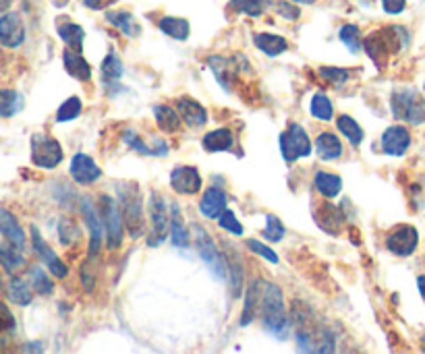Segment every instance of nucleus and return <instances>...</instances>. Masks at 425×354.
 I'll return each mask as SVG.
<instances>
[{"mask_svg":"<svg viewBox=\"0 0 425 354\" xmlns=\"http://www.w3.org/2000/svg\"><path fill=\"white\" fill-rule=\"evenodd\" d=\"M259 313H261V321L263 328L276 336V338H286L288 332V315H286V307H284V296L282 290L272 284V282H263L261 284V300H259Z\"/></svg>","mask_w":425,"mask_h":354,"instance_id":"f257e3e1","label":"nucleus"},{"mask_svg":"<svg viewBox=\"0 0 425 354\" xmlns=\"http://www.w3.org/2000/svg\"><path fill=\"white\" fill-rule=\"evenodd\" d=\"M116 197L121 216L125 222L127 232L131 239H139L146 230V216H144V193L135 182H118Z\"/></svg>","mask_w":425,"mask_h":354,"instance_id":"f03ea898","label":"nucleus"},{"mask_svg":"<svg viewBox=\"0 0 425 354\" xmlns=\"http://www.w3.org/2000/svg\"><path fill=\"white\" fill-rule=\"evenodd\" d=\"M407 40H409V35L403 27H388V29L373 31L371 35H367L363 40V50L378 67H384L386 58L390 54H396L407 44Z\"/></svg>","mask_w":425,"mask_h":354,"instance_id":"7ed1b4c3","label":"nucleus"},{"mask_svg":"<svg viewBox=\"0 0 425 354\" xmlns=\"http://www.w3.org/2000/svg\"><path fill=\"white\" fill-rule=\"evenodd\" d=\"M390 106L396 120L411 124L425 122V99L415 89H396L390 97Z\"/></svg>","mask_w":425,"mask_h":354,"instance_id":"20e7f679","label":"nucleus"},{"mask_svg":"<svg viewBox=\"0 0 425 354\" xmlns=\"http://www.w3.org/2000/svg\"><path fill=\"white\" fill-rule=\"evenodd\" d=\"M98 207H100V214H102V220H104L108 249L114 251V249H118L123 245V232H125V222H123V216H121V207L110 195H100Z\"/></svg>","mask_w":425,"mask_h":354,"instance_id":"39448f33","label":"nucleus"},{"mask_svg":"<svg viewBox=\"0 0 425 354\" xmlns=\"http://www.w3.org/2000/svg\"><path fill=\"white\" fill-rule=\"evenodd\" d=\"M280 154L286 162H295V160L307 158L311 154V139L301 124L293 122L280 135Z\"/></svg>","mask_w":425,"mask_h":354,"instance_id":"423d86ee","label":"nucleus"},{"mask_svg":"<svg viewBox=\"0 0 425 354\" xmlns=\"http://www.w3.org/2000/svg\"><path fill=\"white\" fill-rule=\"evenodd\" d=\"M31 162L38 168L52 170L63 162V147L50 135H33L31 137Z\"/></svg>","mask_w":425,"mask_h":354,"instance_id":"0eeeda50","label":"nucleus"},{"mask_svg":"<svg viewBox=\"0 0 425 354\" xmlns=\"http://www.w3.org/2000/svg\"><path fill=\"white\" fill-rule=\"evenodd\" d=\"M191 232H193V241H195V247H197L199 257L208 264V267L212 269V273H214L216 277L224 280V275H226V266H224V259H222L220 251L216 249L212 236L206 232L203 226H197V224L191 226Z\"/></svg>","mask_w":425,"mask_h":354,"instance_id":"6e6552de","label":"nucleus"},{"mask_svg":"<svg viewBox=\"0 0 425 354\" xmlns=\"http://www.w3.org/2000/svg\"><path fill=\"white\" fill-rule=\"evenodd\" d=\"M82 216H84L85 224L89 228V253H87V259H95L100 255V249H102V241H104V234H106V228H104V220H102V214H100V207L89 199L84 197L82 199Z\"/></svg>","mask_w":425,"mask_h":354,"instance_id":"1a4fd4ad","label":"nucleus"},{"mask_svg":"<svg viewBox=\"0 0 425 354\" xmlns=\"http://www.w3.org/2000/svg\"><path fill=\"white\" fill-rule=\"evenodd\" d=\"M150 218H152V239L148 241V245L156 247V245H160L167 239L170 226V214L169 207H167V199L158 191L150 193Z\"/></svg>","mask_w":425,"mask_h":354,"instance_id":"9d476101","label":"nucleus"},{"mask_svg":"<svg viewBox=\"0 0 425 354\" xmlns=\"http://www.w3.org/2000/svg\"><path fill=\"white\" fill-rule=\"evenodd\" d=\"M419 245V232L417 228L409 226V224H401L396 226L388 236H386V249L392 253V255H399V257H409L415 253Z\"/></svg>","mask_w":425,"mask_h":354,"instance_id":"9b49d317","label":"nucleus"},{"mask_svg":"<svg viewBox=\"0 0 425 354\" xmlns=\"http://www.w3.org/2000/svg\"><path fill=\"white\" fill-rule=\"evenodd\" d=\"M31 247L33 251L38 253V257L44 262V266L48 267V271L54 275V277H67L69 269L67 266L59 259V255L48 247V243L44 241V236L40 234V230L36 226H31Z\"/></svg>","mask_w":425,"mask_h":354,"instance_id":"f8f14e48","label":"nucleus"},{"mask_svg":"<svg viewBox=\"0 0 425 354\" xmlns=\"http://www.w3.org/2000/svg\"><path fill=\"white\" fill-rule=\"evenodd\" d=\"M25 42V25L19 13H4L0 17V44L4 48H19Z\"/></svg>","mask_w":425,"mask_h":354,"instance_id":"ddd939ff","label":"nucleus"},{"mask_svg":"<svg viewBox=\"0 0 425 354\" xmlns=\"http://www.w3.org/2000/svg\"><path fill=\"white\" fill-rule=\"evenodd\" d=\"M411 145V133L403 124H392L382 135V150L388 156H403Z\"/></svg>","mask_w":425,"mask_h":354,"instance_id":"4468645a","label":"nucleus"},{"mask_svg":"<svg viewBox=\"0 0 425 354\" xmlns=\"http://www.w3.org/2000/svg\"><path fill=\"white\" fill-rule=\"evenodd\" d=\"M170 186L178 195H195L201 188V177L193 166H176L170 172Z\"/></svg>","mask_w":425,"mask_h":354,"instance_id":"2eb2a0df","label":"nucleus"},{"mask_svg":"<svg viewBox=\"0 0 425 354\" xmlns=\"http://www.w3.org/2000/svg\"><path fill=\"white\" fill-rule=\"evenodd\" d=\"M71 177L77 184H93L102 177V170L87 154H77L71 160Z\"/></svg>","mask_w":425,"mask_h":354,"instance_id":"dca6fc26","label":"nucleus"},{"mask_svg":"<svg viewBox=\"0 0 425 354\" xmlns=\"http://www.w3.org/2000/svg\"><path fill=\"white\" fill-rule=\"evenodd\" d=\"M176 110H178L183 122L189 124V127H203L208 122V110L193 97H187V95L178 97L176 99Z\"/></svg>","mask_w":425,"mask_h":354,"instance_id":"f3484780","label":"nucleus"},{"mask_svg":"<svg viewBox=\"0 0 425 354\" xmlns=\"http://www.w3.org/2000/svg\"><path fill=\"white\" fill-rule=\"evenodd\" d=\"M0 234L6 239V243L15 245L17 249H21V251L25 249V243H27L25 232H23L19 220L6 207H0Z\"/></svg>","mask_w":425,"mask_h":354,"instance_id":"a211bd4d","label":"nucleus"},{"mask_svg":"<svg viewBox=\"0 0 425 354\" xmlns=\"http://www.w3.org/2000/svg\"><path fill=\"white\" fill-rule=\"evenodd\" d=\"M199 211L210 220H218L226 211V193L218 186H210L199 201Z\"/></svg>","mask_w":425,"mask_h":354,"instance_id":"6ab92c4d","label":"nucleus"},{"mask_svg":"<svg viewBox=\"0 0 425 354\" xmlns=\"http://www.w3.org/2000/svg\"><path fill=\"white\" fill-rule=\"evenodd\" d=\"M237 63H239V56H237V61L224 58V56H210V58H208V65H210L214 77L218 79V83L226 89V91L233 86V77L237 75V71H243V69L237 67Z\"/></svg>","mask_w":425,"mask_h":354,"instance_id":"aec40b11","label":"nucleus"},{"mask_svg":"<svg viewBox=\"0 0 425 354\" xmlns=\"http://www.w3.org/2000/svg\"><path fill=\"white\" fill-rule=\"evenodd\" d=\"M56 29H59L61 40L67 44V48H69V50L82 52V48H84V40H85V31L82 25H77V23H73V21H69V19H59Z\"/></svg>","mask_w":425,"mask_h":354,"instance_id":"412c9836","label":"nucleus"},{"mask_svg":"<svg viewBox=\"0 0 425 354\" xmlns=\"http://www.w3.org/2000/svg\"><path fill=\"white\" fill-rule=\"evenodd\" d=\"M63 65H65V71L77 79V81H89L91 79V67L89 63L82 56V52H75V50H65L63 54Z\"/></svg>","mask_w":425,"mask_h":354,"instance_id":"4be33fe9","label":"nucleus"},{"mask_svg":"<svg viewBox=\"0 0 425 354\" xmlns=\"http://www.w3.org/2000/svg\"><path fill=\"white\" fill-rule=\"evenodd\" d=\"M316 222L320 224V228H324L328 234H339L342 224H344V218L339 209L330 203H324L322 207H318L316 211Z\"/></svg>","mask_w":425,"mask_h":354,"instance_id":"5701e85b","label":"nucleus"},{"mask_svg":"<svg viewBox=\"0 0 425 354\" xmlns=\"http://www.w3.org/2000/svg\"><path fill=\"white\" fill-rule=\"evenodd\" d=\"M154 118H156V124L160 131L164 133H176L183 124V118L178 114V110L170 108L167 104H158L154 108Z\"/></svg>","mask_w":425,"mask_h":354,"instance_id":"b1692460","label":"nucleus"},{"mask_svg":"<svg viewBox=\"0 0 425 354\" xmlns=\"http://www.w3.org/2000/svg\"><path fill=\"white\" fill-rule=\"evenodd\" d=\"M254 42L257 50H261L268 56H280L282 52L288 50V42L276 33H255Z\"/></svg>","mask_w":425,"mask_h":354,"instance_id":"393cba45","label":"nucleus"},{"mask_svg":"<svg viewBox=\"0 0 425 354\" xmlns=\"http://www.w3.org/2000/svg\"><path fill=\"white\" fill-rule=\"evenodd\" d=\"M226 271L231 275V296L237 298L243 290V282H245V273H243V266L241 259L237 255L235 249L226 251Z\"/></svg>","mask_w":425,"mask_h":354,"instance_id":"a878e982","label":"nucleus"},{"mask_svg":"<svg viewBox=\"0 0 425 354\" xmlns=\"http://www.w3.org/2000/svg\"><path fill=\"white\" fill-rule=\"evenodd\" d=\"M106 19H108L114 27H118L127 38H137V35L141 33L139 23L135 21V17H133L129 10H108V13H106Z\"/></svg>","mask_w":425,"mask_h":354,"instance_id":"bb28decb","label":"nucleus"},{"mask_svg":"<svg viewBox=\"0 0 425 354\" xmlns=\"http://www.w3.org/2000/svg\"><path fill=\"white\" fill-rule=\"evenodd\" d=\"M316 152L322 160L330 162V160H337L342 156V143L334 133H322L318 139H316Z\"/></svg>","mask_w":425,"mask_h":354,"instance_id":"cd10ccee","label":"nucleus"},{"mask_svg":"<svg viewBox=\"0 0 425 354\" xmlns=\"http://www.w3.org/2000/svg\"><path fill=\"white\" fill-rule=\"evenodd\" d=\"M231 147H233V133L229 129H216L203 137V150L210 154L229 152Z\"/></svg>","mask_w":425,"mask_h":354,"instance_id":"c85d7f7f","label":"nucleus"},{"mask_svg":"<svg viewBox=\"0 0 425 354\" xmlns=\"http://www.w3.org/2000/svg\"><path fill=\"white\" fill-rule=\"evenodd\" d=\"M160 31L167 33L172 40H178V42H185L191 33V27H189V21L187 19H180V17H162L160 19Z\"/></svg>","mask_w":425,"mask_h":354,"instance_id":"c756f323","label":"nucleus"},{"mask_svg":"<svg viewBox=\"0 0 425 354\" xmlns=\"http://www.w3.org/2000/svg\"><path fill=\"white\" fill-rule=\"evenodd\" d=\"M170 239L174 247H180V249L189 247V232L185 230L178 205H172V211H170Z\"/></svg>","mask_w":425,"mask_h":354,"instance_id":"7c9ffc66","label":"nucleus"},{"mask_svg":"<svg viewBox=\"0 0 425 354\" xmlns=\"http://www.w3.org/2000/svg\"><path fill=\"white\" fill-rule=\"evenodd\" d=\"M261 284L263 280H255L254 284L247 288V298H245V309L241 317V325H249L254 321L255 313L259 311V300H261Z\"/></svg>","mask_w":425,"mask_h":354,"instance_id":"2f4dec72","label":"nucleus"},{"mask_svg":"<svg viewBox=\"0 0 425 354\" xmlns=\"http://www.w3.org/2000/svg\"><path fill=\"white\" fill-rule=\"evenodd\" d=\"M0 266L4 267L8 273H15L17 269L25 266V257L21 253V249H17L10 243H2L0 245Z\"/></svg>","mask_w":425,"mask_h":354,"instance_id":"473e14b6","label":"nucleus"},{"mask_svg":"<svg viewBox=\"0 0 425 354\" xmlns=\"http://www.w3.org/2000/svg\"><path fill=\"white\" fill-rule=\"evenodd\" d=\"M6 292H8L10 303L21 305V307H27L31 303V298H33L31 288H29V284L23 277H13L8 282V286H6Z\"/></svg>","mask_w":425,"mask_h":354,"instance_id":"72a5a7b5","label":"nucleus"},{"mask_svg":"<svg viewBox=\"0 0 425 354\" xmlns=\"http://www.w3.org/2000/svg\"><path fill=\"white\" fill-rule=\"evenodd\" d=\"M316 188L320 195H324L326 199H332L337 197L342 188V180L337 175H330V172H318L316 175Z\"/></svg>","mask_w":425,"mask_h":354,"instance_id":"f704fd0d","label":"nucleus"},{"mask_svg":"<svg viewBox=\"0 0 425 354\" xmlns=\"http://www.w3.org/2000/svg\"><path fill=\"white\" fill-rule=\"evenodd\" d=\"M309 112H311L318 120L330 122L332 116H334V106H332V102H330L328 95H324V93H316V95L311 97Z\"/></svg>","mask_w":425,"mask_h":354,"instance_id":"c9c22d12","label":"nucleus"},{"mask_svg":"<svg viewBox=\"0 0 425 354\" xmlns=\"http://www.w3.org/2000/svg\"><path fill=\"white\" fill-rule=\"evenodd\" d=\"M79 236H82V232H79L77 222L71 220V218H61V222H59V241H61V245L73 247L79 241Z\"/></svg>","mask_w":425,"mask_h":354,"instance_id":"e433bc0d","label":"nucleus"},{"mask_svg":"<svg viewBox=\"0 0 425 354\" xmlns=\"http://www.w3.org/2000/svg\"><path fill=\"white\" fill-rule=\"evenodd\" d=\"M337 124H339L340 133H342L353 145H361V141H363V129L359 127L357 120H353L350 116L342 114V116H339Z\"/></svg>","mask_w":425,"mask_h":354,"instance_id":"4c0bfd02","label":"nucleus"},{"mask_svg":"<svg viewBox=\"0 0 425 354\" xmlns=\"http://www.w3.org/2000/svg\"><path fill=\"white\" fill-rule=\"evenodd\" d=\"M340 42L350 50V52H359L363 48V38H361V29L353 23L342 25L339 31Z\"/></svg>","mask_w":425,"mask_h":354,"instance_id":"58836bf2","label":"nucleus"},{"mask_svg":"<svg viewBox=\"0 0 425 354\" xmlns=\"http://www.w3.org/2000/svg\"><path fill=\"white\" fill-rule=\"evenodd\" d=\"M100 71H102V77H104V81H118L121 77H123V71H125V67H123V63H121V58H118V54H114V52H110L104 61H102V67H100Z\"/></svg>","mask_w":425,"mask_h":354,"instance_id":"ea45409f","label":"nucleus"},{"mask_svg":"<svg viewBox=\"0 0 425 354\" xmlns=\"http://www.w3.org/2000/svg\"><path fill=\"white\" fill-rule=\"evenodd\" d=\"M21 95L13 89H0V118L4 116H13L15 112L21 110Z\"/></svg>","mask_w":425,"mask_h":354,"instance_id":"a19ab883","label":"nucleus"},{"mask_svg":"<svg viewBox=\"0 0 425 354\" xmlns=\"http://www.w3.org/2000/svg\"><path fill=\"white\" fill-rule=\"evenodd\" d=\"M29 280H31V286H33V290L38 294H42V296L52 294L54 284H52V280L48 277V273L42 267H31L29 269Z\"/></svg>","mask_w":425,"mask_h":354,"instance_id":"79ce46f5","label":"nucleus"},{"mask_svg":"<svg viewBox=\"0 0 425 354\" xmlns=\"http://www.w3.org/2000/svg\"><path fill=\"white\" fill-rule=\"evenodd\" d=\"M82 99L79 97H69V99H65L63 104H61V108L56 110V120L59 122H71V120H75L79 114H82Z\"/></svg>","mask_w":425,"mask_h":354,"instance_id":"37998d69","label":"nucleus"},{"mask_svg":"<svg viewBox=\"0 0 425 354\" xmlns=\"http://www.w3.org/2000/svg\"><path fill=\"white\" fill-rule=\"evenodd\" d=\"M229 6L249 17H259L263 13V0H231Z\"/></svg>","mask_w":425,"mask_h":354,"instance_id":"c03bdc74","label":"nucleus"},{"mask_svg":"<svg viewBox=\"0 0 425 354\" xmlns=\"http://www.w3.org/2000/svg\"><path fill=\"white\" fill-rule=\"evenodd\" d=\"M263 239H268V241H272V243H280V241L284 239V226H282V222H280L276 216H272V214L265 216Z\"/></svg>","mask_w":425,"mask_h":354,"instance_id":"a18cd8bd","label":"nucleus"},{"mask_svg":"<svg viewBox=\"0 0 425 354\" xmlns=\"http://www.w3.org/2000/svg\"><path fill=\"white\" fill-rule=\"evenodd\" d=\"M123 139H125V143L133 150V152H137V154H141V156H154V150L148 145V143H144V139L135 133V131H125L123 133Z\"/></svg>","mask_w":425,"mask_h":354,"instance_id":"49530a36","label":"nucleus"},{"mask_svg":"<svg viewBox=\"0 0 425 354\" xmlns=\"http://www.w3.org/2000/svg\"><path fill=\"white\" fill-rule=\"evenodd\" d=\"M218 224H220V228H224L226 232H231V234H235V236H241V234H243V226H241V222L237 220V216H235L231 209H226V211L218 218Z\"/></svg>","mask_w":425,"mask_h":354,"instance_id":"de8ad7c7","label":"nucleus"},{"mask_svg":"<svg viewBox=\"0 0 425 354\" xmlns=\"http://www.w3.org/2000/svg\"><path fill=\"white\" fill-rule=\"evenodd\" d=\"M320 75H322L326 81L334 83V86H342V83L348 81V77H350V73H348L346 69H339V67H322V69H320Z\"/></svg>","mask_w":425,"mask_h":354,"instance_id":"09e8293b","label":"nucleus"},{"mask_svg":"<svg viewBox=\"0 0 425 354\" xmlns=\"http://www.w3.org/2000/svg\"><path fill=\"white\" fill-rule=\"evenodd\" d=\"M247 247L254 251L255 255H259V257H263V259H268L270 264H278V255L268 247V245H263V243H259V241H255V239H249L247 241Z\"/></svg>","mask_w":425,"mask_h":354,"instance_id":"8fccbe9b","label":"nucleus"},{"mask_svg":"<svg viewBox=\"0 0 425 354\" xmlns=\"http://www.w3.org/2000/svg\"><path fill=\"white\" fill-rule=\"evenodd\" d=\"M276 13L280 17H284L286 21H297L299 15H301L297 4H291V2H276Z\"/></svg>","mask_w":425,"mask_h":354,"instance_id":"3c124183","label":"nucleus"},{"mask_svg":"<svg viewBox=\"0 0 425 354\" xmlns=\"http://www.w3.org/2000/svg\"><path fill=\"white\" fill-rule=\"evenodd\" d=\"M91 262L93 259H87L82 266V282H84L85 290H93V284H95V271L91 269Z\"/></svg>","mask_w":425,"mask_h":354,"instance_id":"603ef678","label":"nucleus"},{"mask_svg":"<svg viewBox=\"0 0 425 354\" xmlns=\"http://www.w3.org/2000/svg\"><path fill=\"white\" fill-rule=\"evenodd\" d=\"M380 2L388 15H401L407 8V0H380Z\"/></svg>","mask_w":425,"mask_h":354,"instance_id":"864d4df0","label":"nucleus"},{"mask_svg":"<svg viewBox=\"0 0 425 354\" xmlns=\"http://www.w3.org/2000/svg\"><path fill=\"white\" fill-rule=\"evenodd\" d=\"M87 8H91V10H100V8H104L106 4H110L112 0H82Z\"/></svg>","mask_w":425,"mask_h":354,"instance_id":"5fc2aeb1","label":"nucleus"},{"mask_svg":"<svg viewBox=\"0 0 425 354\" xmlns=\"http://www.w3.org/2000/svg\"><path fill=\"white\" fill-rule=\"evenodd\" d=\"M25 351H27V354H44V348H42L40 342H29V344L25 346Z\"/></svg>","mask_w":425,"mask_h":354,"instance_id":"6e6d98bb","label":"nucleus"},{"mask_svg":"<svg viewBox=\"0 0 425 354\" xmlns=\"http://www.w3.org/2000/svg\"><path fill=\"white\" fill-rule=\"evenodd\" d=\"M417 288H419V292H422V296H424L425 300V275L417 277Z\"/></svg>","mask_w":425,"mask_h":354,"instance_id":"4d7b16f0","label":"nucleus"},{"mask_svg":"<svg viewBox=\"0 0 425 354\" xmlns=\"http://www.w3.org/2000/svg\"><path fill=\"white\" fill-rule=\"evenodd\" d=\"M8 6H10V0H0V13H6Z\"/></svg>","mask_w":425,"mask_h":354,"instance_id":"13d9d810","label":"nucleus"},{"mask_svg":"<svg viewBox=\"0 0 425 354\" xmlns=\"http://www.w3.org/2000/svg\"><path fill=\"white\" fill-rule=\"evenodd\" d=\"M291 2H297V4H314L316 0H291Z\"/></svg>","mask_w":425,"mask_h":354,"instance_id":"bf43d9fd","label":"nucleus"},{"mask_svg":"<svg viewBox=\"0 0 425 354\" xmlns=\"http://www.w3.org/2000/svg\"><path fill=\"white\" fill-rule=\"evenodd\" d=\"M350 354H361V353H350Z\"/></svg>","mask_w":425,"mask_h":354,"instance_id":"052dcab7","label":"nucleus"},{"mask_svg":"<svg viewBox=\"0 0 425 354\" xmlns=\"http://www.w3.org/2000/svg\"><path fill=\"white\" fill-rule=\"evenodd\" d=\"M424 89H425V86H424Z\"/></svg>","mask_w":425,"mask_h":354,"instance_id":"680f3d73","label":"nucleus"}]
</instances>
